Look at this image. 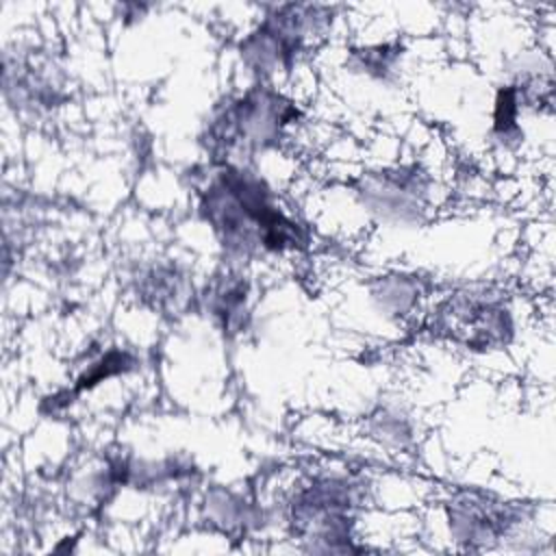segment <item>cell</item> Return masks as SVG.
Returning a JSON list of instances; mask_svg holds the SVG:
<instances>
[{
  "label": "cell",
  "instance_id": "6da1fadb",
  "mask_svg": "<svg viewBox=\"0 0 556 556\" xmlns=\"http://www.w3.org/2000/svg\"><path fill=\"white\" fill-rule=\"evenodd\" d=\"M208 215L224 230L228 243L252 245L254 239L271 250H282L298 241L295 224L278 213L258 182L228 172L211 191Z\"/></svg>",
  "mask_w": 556,
  "mask_h": 556
}]
</instances>
